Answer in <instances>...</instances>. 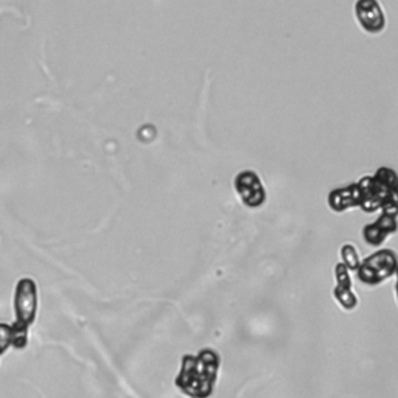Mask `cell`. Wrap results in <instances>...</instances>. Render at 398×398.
<instances>
[{
    "mask_svg": "<svg viewBox=\"0 0 398 398\" xmlns=\"http://www.w3.org/2000/svg\"><path fill=\"white\" fill-rule=\"evenodd\" d=\"M220 372V355L202 348L197 355H184L174 380L176 388L188 398H208L215 390Z\"/></svg>",
    "mask_w": 398,
    "mask_h": 398,
    "instance_id": "1",
    "label": "cell"
},
{
    "mask_svg": "<svg viewBox=\"0 0 398 398\" xmlns=\"http://www.w3.org/2000/svg\"><path fill=\"white\" fill-rule=\"evenodd\" d=\"M397 266V254L389 249H381L378 253L369 255L366 260H362L358 269H356V274H358L361 283L376 286L386 282L389 277H392Z\"/></svg>",
    "mask_w": 398,
    "mask_h": 398,
    "instance_id": "2",
    "label": "cell"
},
{
    "mask_svg": "<svg viewBox=\"0 0 398 398\" xmlns=\"http://www.w3.org/2000/svg\"><path fill=\"white\" fill-rule=\"evenodd\" d=\"M15 324L31 327L38 318V285L30 277L19 278L15 288Z\"/></svg>",
    "mask_w": 398,
    "mask_h": 398,
    "instance_id": "3",
    "label": "cell"
},
{
    "mask_svg": "<svg viewBox=\"0 0 398 398\" xmlns=\"http://www.w3.org/2000/svg\"><path fill=\"white\" fill-rule=\"evenodd\" d=\"M235 190L241 202L249 208H258L266 201V190L255 171H241L234 180Z\"/></svg>",
    "mask_w": 398,
    "mask_h": 398,
    "instance_id": "4",
    "label": "cell"
},
{
    "mask_svg": "<svg viewBox=\"0 0 398 398\" xmlns=\"http://www.w3.org/2000/svg\"><path fill=\"white\" fill-rule=\"evenodd\" d=\"M355 16L361 29L370 34L381 33L386 25V17L378 0H358L355 3Z\"/></svg>",
    "mask_w": 398,
    "mask_h": 398,
    "instance_id": "5",
    "label": "cell"
},
{
    "mask_svg": "<svg viewBox=\"0 0 398 398\" xmlns=\"http://www.w3.org/2000/svg\"><path fill=\"white\" fill-rule=\"evenodd\" d=\"M336 274V286L333 290V297L341 305V308L346 311H352L358 306V296L352 288V277L348 274V269L342 263H338L334 268Z\"/></svg>",
    "mask_w": 398,
    "mask_h": 398,
    "instance_id": "6",
    "label": "cell"
},
{
    "mask_svg": "<svg viewBox=\"0 0 398 398\" xmlns=\"http://www.w3.org/2000/svg\"><path fill=\"white\" fill-rule=\"evenodd\" d=\"M397 230H398L397 215L383 213L375 222L362 229V236H364V241L370 244V246L378 248L388 240L389 235L395 234Z\"/></svg>",
    "mask_w": 398,
    "mask_h": 398,
    "instance_id": "7",
    "label": "cell"
},
{
    "mask_svg": "<svg viewBox=\"0 0 398 398\" xmlns=\"http://www.w3.org/2000/svg\"><path fill=\"white\" fill-rule=\"evenodd\" d=\"M328 206L334 212H344L347 208L356 207V190L355 185H348L346 188H338L330 197H328Z\"/></svg>",
    "mask_w": 398,
    "mask_h": 398,
    "instance_id": "8",
    "label": "cell"
},
{
    "mask_svg": "<svg viewBox=\"0 0 398 398\" xmlns=\"http://www.w3.org/2000/svg\"><path fill=\"white\" fill-rule=\"evenodd\" d=\"M11 328V346L17 348V350H22L27 346H29V327L13 324L10 325Z\"/></svg>",
    "mask_w": 398,
    "mask_h": 398,
    "instance_id": "9",
    "label": "cell"
},
{
    "mask_svg": "<svg viewBox=\"0 0 398 398\" xmlns=\"http://www.w3.org/2000/svg\"><path fill=\"white\" fill-rule=\"evenodd\" d=\"M341 258H342V264L348 269V271H356L360 266V257L358 253H356L355 246L352 244H344V246L341 248Z\"/></svg>",
    "mask_w": 398,
    "mask_h": 398,
    "instance_id": "10",
    "label": "cell"
},
{
    "mask_svg": "<svg viewBox=\"0 0 398 398\" xmlns=\"http://www.w3.org/2000/svg\"><path fill=\"white\" fill-rule=\"evenodd\" d=\"M395 274H397V283H395V294H397V300H398V266L395 269Z\"/></svg>",
    "mask_w": 398,
    "mask_h": 398,
    "instance_id": "11",
    "label": "cell"
}]
</instances>
